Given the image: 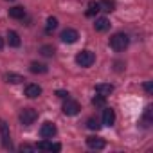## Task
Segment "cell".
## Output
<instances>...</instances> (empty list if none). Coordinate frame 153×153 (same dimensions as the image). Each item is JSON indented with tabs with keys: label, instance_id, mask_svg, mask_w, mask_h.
I'll return each instance as SVG.
<instances>
[{
	"label": "cell",
	"instance_id": "cb8c5ba5",
	"mask_svg": "<svg viewBox=\"0 0 153 153\" xmlns=\"http://www.w3.org/2000/svg\"><path fill=\"white\" fill-rule=\"evenodd\" d=\"M38 148L36 146H29V144H22L20 146V151H36Z\"/></svg>",
	"mask_w": 153,
	"mask_h": 153
},
{
	"label": "cell",
	"instance_id": "30bf717a",
	"mask_svg": "<svg viewBox=\"0 0 153 153\" xmlns=\"http://www.w3.org/2000/svg\"><path fill=\"white\" fill-rule=\"evenodd\" d=\"M96 92L99 96H103V97H108L114 92V87L110 83H99V85H96Z\"/></svg>",
	"mask_w": 153,
	"mask_h": 153
},
{
	"label": "cell",
	"instance_id": "9c48e42d",
	"mask_svg": "<svg viewBox=\"0 0 153 153\" xmlns=\"http://www.w3.org/2000/svg\"><path fill=\"white\" fill-rule=\"evenodd\" d=\"M115 123V112L112 108H105L103 110V124L105 126H114Z\"/></svg>",
	"mask_w": 153,
	"mask_h": 153
},
{
	"label": "cell",
	"instance_id": "277c9868",
	"mask_svg": "<svg viewBox=\"0 0 153 153\" xmlns=\"http://www.w3.org/2000/svg\"><path fill=\"white\" fill-rule=\"evenodd\" d=\"M0 135H2V144H4V148H7V149H11V148H13V144H11V135H9V126H7V123H6L4 119H0Z\"/></svg>",
	"mask_w": 153,
	"mask_h": 153
},
{
	"label": "cell",
	"instance_id": "ffe728a7",
	"mask_svg": "<svg viewBox=\"0 0 153 153\" xmlns=\"http://www.w3.org/2000/svg\"><path fill=\"white\" fill-rule=\"evenodd\" d=\"M40 52H42V56H45V58H51V56H54V47L52 45H42L40 47Z\"/></svg>",
	"mask_w": 153,
	"mask_h": 153
},
{
	"label": "cell",
	"instance_id": "e0dca14e",
	"mask_svg": "<svg viewBox=\"0 0 153 153\" xmlns=\"http://www.w3.org/2000/svg\"><path fill=\"white\" fill-rule=\"evenodd\" d=\"M99 9L106 11V13H112V11H115V2H114V0H101V2H99Z\"/></svg>",
	"mask_w": 153,
	"mask_h": 153
},
{
	"label": "cell",
	"instance_id": "7c38bea8",
	"mask_svg": "<svg viewBox=\"0 0 153 153\" xmlns=\"http://www.w3.org/2000/svg\"><path fill=\"white\" fill-rule=\"evenodd\" d=\"M87 144L92 149H103L105 148V140L99 139V137H87Z\"/></svg>",
	"mask_w": 153,
	"mask_h": 153
},
{
	"label": "cell",
	"instance_id": "7a4b0ae2",
	"mask_svg": "<svg viewBox=\"0 0 153 153\" xmlns=\"http://www.w3.org/2000/svg\"><path fill=\"white\" fill-rule=\"evenodd\" d=\"M94 61H96V54L92 51H81V52H78V56H76V63L79 67H90Z\"/></svg>",
	"mask_w": 153,
	"mask_h": 153
},
{
	"label": "cell",
	"instance_id": "8992f818",
	"mask_svg": "<svg viewBox=\"0 0 153 153\" xmlns=\"http://www.w3.org/2000/svg\"><path fill=\"white\" fill-rule=\"evenodd\" d=\"M79 110H81V108H79L78 103L67 97V101H65V105H63V114H65V115H76Z\"/></svg>",
	"mask_w": 153,
	"mask_h": 153
},
{
	"label": "cell",
	"instance_id": "52a82bcc",
	"mask_svg": "<svg viewBox=\"0 0 153 153\" xmlns=\"http://www.w3.org/2000/svg\"><path fill=\"white\" fill-rule=\"evenodd\" d=\"M59 38L65 43H76V42H78V38H79V34H78V31H74V29H65Z\"/></svg>",
	"mask_w": 153,
	"mask_h": 153
},
{
	"label": "cell",
	"instance_id": "6da1fadb",
	"mask_svg": "<svg viewBox=\"0 0 153 153\" xmlns=\"http://www.w3.org/2000/svg\"><path fill=\"white\" fill-rule=\"evenodd\" d=\"M128 43H130V38H128V34H124V33H115V34L110 38V47H112L115 52L124 51V49L128 47Z\"/></svg>",
	"mask_w": 153,
	"mask_h": 153
},
{
	"label": "cell",
	"instance_id": "484cf974",
	"mask_svg": "<svg viewBox=\"0 0 153 153\" xmlns=\"http://www.w3.org/2000/svg\"><path fill=\"white\" fill-rule=\"evenodd\" d=\"M144 119H146V123H149V121H151V108H149V106L146 108V114H144Z\"/></svg>",
	"mask_w": 153,
	"mask_h": 153
},
{
	"label": "cell",
	"instance_id": "603a6c76",
	"mask_svg": "<svg viewBox=\"0 0 153 153\" xmlns=\"http://www.w3.org/2000/svg\"><path fill=\"white\" fill-rule=\"evenodd\" d=\"M105 99H106V97H103V96H99V94H97V96L92 99V103H94L96 106H103V105H105Z\"/></svg>",
	"mask_w": 153,
	"mask_h": 153
},
{
	"label": "cell",
	"instance_id": "4fadbf2b",
	"mask_svg": "<svg viewBox=\"0 0 153 153\" xmlns=\"http://www.w3.org/2000/svg\"><path fill=\"white\" fill-rule=\"evenodd\" d=\"M4 79H6L7 83H13V85H18V83H24V81H25V78H24V76H20V74H15V72H7V74L4 76Z\"/></svg>",
	"mask_w": 153,
	"mask_h": 153
},
{
	"label": "cell",
	"instance_id": "ac0fdd59",
	"mask_svg": "<svg viewBox=\"0 0 153 153\" xmlns=\"http://www.w3.org/2000/svg\"><path fill=\"white\" fill-rule=\"evenodd\" d=\"M29 68H31V72H33V74H45V72L49 70V68H47V65L38 63V61H33Z\"/></svg>",
	"mask_w": 153,
	"mask_h": 153
},
{
	"label": "cell",
	"instance_id": "f1b7e54d",
	"mask_svg": "<svg viewBox=\"0 0 153 153\" xmlns=\"http://www.w3.org/2000/svg\"><path fill=\"white\" fill-rule=\"evenodd\" d=\"M7 2H13V0H7Z\"/></svg>",
	"mask_w": 153,
	"mask_h": 153
},
{
	"label": "cell",
	"instance_id": "5b68a950",
	"mask_svg": "<svg viewBox=\"0 0 153 153\" xmlns=\"http://www.w3.org/2000/svg\"><path fill=\"white\" fill-rule=\"evenodd\" d=\"M56 124H52V123H43L42 124V128H40V135L43 137V139H52L54 135H56Z\"/></svg>",
	"mask_w": 153,
	"mask_h": 153
},
{
	"label": "cell",
	"instance_id": "3957f363",
	"mask_svg": "<svg viewBox=\"0 0 153 153\" xmlns=\"http://www.w3.org/2000/svg\"><path fill=\"white\" fill-rule=\"evenodd\" d=\"M36 119H38V112H36L34 108H24V110L20 112V123H22L24 126L33 124Z\"/></svg>",
	"mask_w": 153,
	"mask_h": 153
},
{
	"label": "cell",
	"instance_id": "7402d4cb",
	"mask_svg": "<svg viewBox=\"0 0 153 153\" xmlns=\"http://www.w3.org/2000/svg\"><path fill=\"white\" fill-rule=\"evenodd\" d=\"M87 126H88L90 130H99V128H101V124H99V121H97L96 117H90V119L87 121Z\"/></svg>",
	"mask_w": 153,
	"mask_h": 153
},
{
	"label": "cell",
	"instance_id": "8fae6325",
	"mask_svg": "<svg viewBox=\"0 0 153 153\" xmlns=\"http://www.w3.org/2000/svg\"><path fill=\"white\" fill-rule=\"evenodd\" d=\"M36 148H38V149H43V151H59V149H61V144H52V142H49V140L45 139V140H42Z\"/></svg>",
	"mask_w": 153,
	"mask_h": 153
},
{
	"label": "cell",
	"instance_id": "9a60e30c",
	"mask_svg": "<svg viewBox=\"0 0 153 153\" xmlns=\"http://www.w3.org/2000/svg\"><path fill=\"white\" fill-rule=\"evenodd\" d=\"M9 16H11V18H15V20H20V18H24V16H25V9H24L22 6H15V7H11V9H9Z\"/></svg>",
	"mask_w": 153,
	"mask_h": 153
},
{
	"label": "cell",
	"instance_id": "ba28073f",
	"mask_svg": "<svg viewBox=\"0 0 153 153\" xmlns=\"http://www.w3.org/2000/svg\"><path fill=\"white\" fill-rule=\"evenodd\" d=\"M25 96L31 97V99H36L38 96H42V87H40V85H34V83L27 85V87H25Z\"/></svg>",
	"mask_w": 153,
	"mask_h": 153
},
{
	"label": "cell",
	"instance_id": "d6986e66",
	"mask_svg": "<svg viewBox=\"0 0 153 153\" xmlns=\"http://www.w3.org/2000/svg\"><path fill=\"white\" fill-rule=\"evenodd\" d=\"M101 9H99V2H90L88 4V9H87V16H94L97 15Z\"/></svg>",
	"mask_w": 153,
	"mask_h": 153
},
{
	"label": "cell",
	"instance_id": "5bb4252c",
	"mask_svg": "<svg viewBox=\"0 0 153 153\" xmlns=\"http://www.w3.org/2000/svg\"><path fill=\"white\" fill-rule=\"evenodd\" d=\"M94 29H96V31H99V33L108 31V29H110V22H108V18H96Z\"/></svg>",
	"mask_w": 153,
	"mask_h": 153
},
{
	"label": "cell",
	"instance_id": "4316f807",
	"mask_svg": "<svg viewBox=\"0 0 153 153\" xmlns=\"http://www.w3.org/2000/svg\"><path fill=\"white\" fill-rule=\"evenodd\" d=\"M144 90H146L148 94H151V92H153V85H151L149 81H148V83H144Z\"/></svg>",
	"mask_w": 153,
	"mask_h": 153
},
{
	"label": "cell",
	"instance_id": "83f0119b",
	"mask_svg": "<svg viewBox=\"0 0 153 153\" xmlns=\"http://www.w3.org/2000/svg\"><path fill=\"white\" fill-rule=\"evenodd\" d=\"M2 47H4V40H2V38H0V49H2Z\"/></svg>",
	"mask_w": 153,
	"mask_h": 153
},
{
	"label": "cell",
	"instance_id": "2e32d148",
	"mask_svg": "<svg viewBox=\"0 0 153 153\" xmlns=\"http://www.w3.org/2000/svg\"><path fill=\"white\" fill-rule=\"evenodd\" d=\"M7 43L11 47H20V36L16 31H7Z\"/></svg>",
	"mask_w": 153,
	"mask_h": 153
},
{
	"label": "cell",
	"instance_id": "d4e9b609",
	"mask_svg": "<svg viewBox=\"0 0 153 153\" xmlns=\"http://www.w3.org/2000/svg\"><path fill=\"white\" fill-rule=\"evenodd\" d=\"M56 96H58V97H61V99H67V97H68V92H65V90H58V92H56Z\"/></svg>",
	"mask_w": 153,
	"mask_h": 153
},
{
	"label": "cell",
	"instance_id": "44dd1931",
	"mask_svg": "<svg viewBox=\"0 0 153 153\" xmlns=\"http://www.w3.org/2000/svg\"><path fill=\"white\" fill-rule=\"evenodd\" d=\"M56 27H58V18H54V16H49V18H47V33L54 31Z\"/></svg>",
	"mask_w": 153,
	"mask_h": 153
}]
</instances>
